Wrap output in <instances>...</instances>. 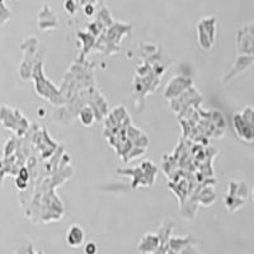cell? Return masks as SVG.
<instances>
[{"instance_id": "7a4b0ae2", "label": "cell", "mask_w": 254, "mask_h": 254, "mask_svg": "<svg viewBox=\"0 0 254 254\" xmlns=\"http://www.w3.org/2000/svg\"><path fill=\"white\" fill-rule=\"evenodd\" d=\"M97 253V246H95V243L90 242L88 243L87 246H85V254H95Z\"/></svg>"}, {"instance_id": "6da1fadb", "label": "cell", "mask_w": 254, "mask_h": 254, "mask_svg": "<svg viewBox=\"0 0 254 254\" xmlns=\"http://www.w3.org/2000/svg\"><path fill=\"white\" fill-rule=\"evenodd\" d=\"M84 231L79 226H72L67 233V243L70 247H80L84 242Z\"/></svg>"}, {"instance_id": "3957f363", "label": "cell", "mask_w": 254, "mask_h": 254, "mask_svg": "<svg viewBox=\"0 0 254 254\" xmlns=\"http://www.w3.org/2000/svg\"><path fill=\"white\" fill-rule=\"evenodd\" d=\"M252 199L254 201V186H253V188H252Z\"/></svg>"}]
</instances>
